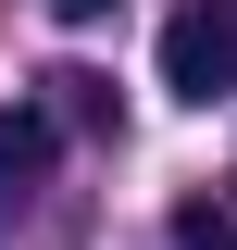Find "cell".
<instances>
[{
    "label": "cell",
    "mask_w": 237,
    "mask_h": 250,
    "mask_svg": "<svg viewBox=\"0 0 237 250\" xmlns=\"http://www.w3.org/2000/svg\"><path fill=\"white\" fill-rule=\"evenodd\" d=\"M50 150H62V113L50 100H13V113H0V200H25V188L50 175Z\"/></svg>",
    "instance_id": "2"
},
{
    "label": "cell",
    "mask_w": 237,
    "mask_h": 250,
    "mask_svg": "<svg viewBox=\"0 0 237 250\" xmlns=\"http://www.w3.org/2000/svg\"><path fill=\"white\" fill-rule=\"evenodd\" d=\"M162 88L200 100V113L237 88V0H187L175 25H162Z\"/></svg>",
    "instance_id": "1"
},
{
    "label": "cell",
    "mask_w": 237,
    "mask_h": 250,
    "mask_svg": "<svg viewBox=\"0 0 237 250\" xmlns=\"http://www.w3.org/2000/svg\"><path fill=\"white\" fill-rule=\"evenodd\" d=\"M175 250H237V200H175Z\"/></svg>",
    "instance_id": "4"
},
{
    "label": "cell",
    "mask_w": 237,
    "mask_h": 250,
    "mask_svg": "<svg viewBox=\"0 0 237 250\" xmlns=\"http://www.w3.org/2000/svg\"><path fill=\"white\" fill-rule=\"evenodd\" d=\"M100 13H113V0H50V25H100Z\"/></svg>",
    "instance_id": "5"
},
{
    "label": "cell",
    "mask_w": 237,
    "mask_h": 250,
    "mask_svg": "<svg viewBox=\"0 0 237 250\" xmlns=\"http://www.w3.org/2000/svg\"><path fill=\"white\" fill-rule=\"evenodd\" d=\"M225 200H237V175H225Z\"/></svg>",
    "instance_id": "6"
},
{
    "label": "cell",
    "mask_w": 237,
    "mask_h": 250,
    "mask_svg": "<svg viewBox=\"0 0 237 250\" xmlns=\"http://www.w3.org/2000/svg\"><path fill=\"white\" fill-rule=\"evenodd\" d=\"M38 100H50L62 125H113V88H100V75H75V62H62V75H38Z\"/></svg>",
    "instance_id": "3"
}]
</instances>
